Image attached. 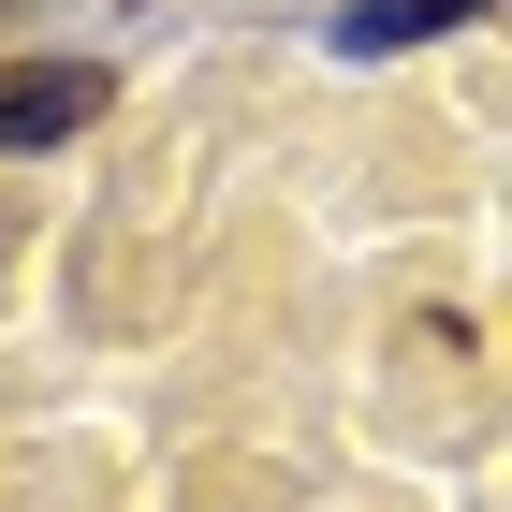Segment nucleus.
I'll use <instances>...</instances> for the list:
<instances>
[{"instance_id":"obj_2","label":"nucleus","mask_w":512,"mask_h":512,"mask_svg":"<svg viewBox=\"0 0 512 512\" xmlns=\"http://www.w3.org/2000/svg\"><path fill=\"white\" fill-rule=\"evenodd\" d=\"M469 0H352V30L337 44H410V30H454Z\"/></svg>"},{"instance_id":"obj_1","label":"nucleus","mask_w":512,"mask_h":512,"mask_svg":"<svg viewBox=\"0 0 512 512\" xmlns=\"http://www.w3.org/2000/svg\"><path fill=\"white\" fill-rule=\"evenodd\" d=\"M103 118V74L88 59H44V74H0V147H59V132Z\"/></svg>"}]
</instances>
